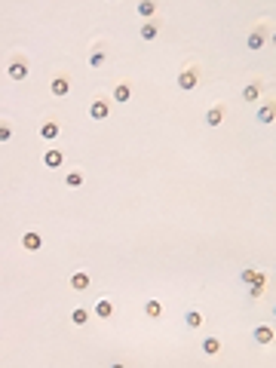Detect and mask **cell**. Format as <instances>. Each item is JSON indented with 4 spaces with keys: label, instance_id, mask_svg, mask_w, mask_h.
<instances>
[{
    "label": "cell",
    "instance_id": "obj_1",
    "mask_svg": "<svg viewBox=\"0 0 276 368\" xmlns=\"http://www.w3.org/2000/svg\"><path fill=\"white\" fill-rule=\"evenodd\" d=\"M197 83H200V71H197V64H187V68L178 74V89H181V92H194Z\"/></svg>",
    "mask_w": 276,
    "mask_h": 368
},
{
    "label": "cell",
    "instance_id": "obj_2",
    "mask_svg": "<svg viewBox=\"0 0 276 368\" xmlns=\"http://www.w3.org/2000/svg\"><path fill=\"white\" fill-rule=\"evenodd\" d=\"M89 117L98 120V123H104V120L111 117V101H108V98H92V104H89Z\"/></svg>",
    "mask_w": 276,
    "mask_h": 368
},
{
    "label": "cell",
    "instance_id": "obj_3",
    "mask_svg": "<svg viewBox=\"0 0 276 368\" xmlns=\"http://www.w3.org/2000/svg\"><path fill=\"white\" fill-rule=\"evenodd\" d=\"M264 40H267V21H258L255 28H252V34H249V49H261L264 46Z\"/></svg>",
    "mask_w": 276,
    "mask_h": 368
},
{
    "label": "cell",
    "instance_id": "obj_4",
    "mask_svg": "<svg viewBox=\"0 0 276 368\" xmlns=\"http://www.w3.org/2000/svg\"><path fill=\"white\" fill-rule=\"evenodd\" d=\"M6 74H9V80H25V77H28V61H25L22 55H15V58L9 61Z\"/></svg>",
    "mask_w": 276,
    "mask_h": 368
},
{
    "label": "cell",
    "instance_id": "obj_5",
    "mask_svg": "<svg viewBox=\"0 0 276 368\" xmlns=\"http://www.w3.org/2000/svg\"><path fill=\"white\" fill-rule=\"evenodd\" d=\"M138 37L147 40V43L157 40V37H160V21H157V18H144V25L138 28Z\"/></svg>",
    "mask_w": 276,
    "mask_h": 368
},
{
    "label": "cell",
    "instance_id": "obj_6",
    "mask_svg": "<svg viewBox=\"0 0 276 368\" xmlns=\"http://www.w3.org/2000/svg\"><path fill=\"white\" fill-rule=\"evenodd\" d=\"M68 89H71V80H68L65 74H55V77H52V83H49V92H52L55 98H65V95H68Z\"/></svg>",
    "mask_w": 276,
    "mask_h": 368
},
{
    "label": "cell",
    "instance_id": "obj_7",
    "mask_svg": "<svg viewBox=\"0 0 276 368\" xmlns=\"http://www.w3.org/2000/svg\"><path fill=\"white\" fill-rule=\"evenodd\" d=\"M261 89H264V80H252V83H246L243 86V101H258L261 98Z\"/></svg>",
    "mask_w": 276,
    "mask_h": 368
},
{
    "label": "cell",
    "instance_id": "obj_8",
    "mask_svg": "<svg viewBox=\"0 0 276 368\" xmlns=\"http://www.w3.org/2000/svg\"><path fill=\"white\" fill-rule=\"evenodd\" d=\"M89 283H92V276H89L86 270H77V273L71 276V289H74V292H86Z\"/></svg>",
    "mask_w": 276,
    "mask_h": 368
},
{
    "label": "cell",
    "instance_id": "obj_9",
    "mask_svg": "<svg viewBox=\"0 0 276 368\" xmlns=\"http://www.w3.org/2000/svg\"><path fill=\"white\" fill-rule=\"evenodd\" d=\"M273 120H276V98H270V101L261 104V111H258V123H273Z\"/></svg>",
    "mask_w": 276,
    "mask_h": 368
},
{
    "label": "cell",
    "instance_id": "obj_10",
    "mask_svg": "<svg viewBox=\"0 0 276 368\" xmlns=\"http://www.w3.org/2000/svg\"><path fill=\"white\" fill-rule=\"evenodd\" d=\"M58 132H61V126H58L55 120H46V123L40 126V138H43V141H52V138H58Z\"/></svg>",
    "mask_w": 276,
    "mask_h": 368
},
{
    "label": "cell",
    "instance_id": "obj_11",
    "mask_svg": "<svg viewBox=\"0 0 276 368\" xmlns=\"http://www.w3.org/2000/svg\"><path fill=\"white\" fill-rule=\"evenodd\" d=\"M43 246V240H40V233L37 230H28L25 236H22V249H28V252H37Z\"/></svg>",
    "mask_w": 276,
    "mask_h": 368
},
{
    "label": "cell",
    "instance_id": "obj_12",
    "mask_svg": "<svg viewBox=\"0 0 276 368\" xmlns=\"http://www.w3.org/2000/svg\"><path fill=\"white\" fill-rule=\"evenodd\" d=\"M221 123H224V104H215V107L206 114V126L215 129V126H221Z\"/></svg>",
    "mask_w": 276,
    "mask_h": 368
},
{
    "label": "cell",
    "instance_id": "obj_13",
    "mask_svg": "<svg viewBox=\"0 0 276 368\" xmlns=\"http://www.w3.org/2000/svg\"><path fill=\"white\" fill-rule=\"evenodd\" d=\"M111 98H114V101H120V104H123V101H129V98H132V86H129V83H117Z\"/></svg>",
    "mask_w": 276,
    "mask_h": 368
},
{
    "label": "cell",
    "instance_id": "obj_14",
    "mask_svg": "<svg viewBox=\"0 0 276 368\" xmlns=\"http://www.w3.org/2000/svg\"><path fill=\"white\" fill-rule=\"evenodd\" d=\"M43 163H46L49 169H58V166L65 163V154H61L58 147H52V150H46V157H43Z\"/></svg>",
    "mask_w": 276,
    "mask_h": 368
},
{
    "label": "cell",
    "instance_id": "obj_15",
    "mask_svg": "<svg viewBox=\"0 0 276 368\" xmlns=\"http://www.w3.org/2000/svg\"><path fill=\"white\" fill-rule=\"evenodd\" d=\"M243 283H249V286H264V273L255 270V267H249V270H243Z\"/></svg>",
    "mask_w": 276,
    "mask_h": 368
},
{
    "label": "cell",
    "instance_id": "obj_16",
    "mask_svg": "<svg viewBox=\"0 0 276 368\" xmlns=\"http://www.w3.org/2000/svg\"><path fill=\"white\" fill-rule=\"evenodd\" d=\"M255 341L258 344H273V329L270 326H258L255 329Z\"/></svg>",
    "mask_w": 276,
    "mask_h": 368
},
{
    "label": "cell",
    "instance_id": "obj_17",
    "mask_svg": "<svg viewBox=\"0 0 276 368\" xmlns=\"http://www.w3.org/2000/svg\"><path fill=\"white\" fill-rule=\"evenodd\" d=\"M157 12V0H138V15L141 18H154Z\"/></svg>",
    "mask_w": 276,
    "mask_h": 368
},
{
    "label": "cell",
    "instance_id": "obj_18",
    "mask_svg": "<svg viewBox=\"0 0 276 368\" xmlns=\"http://www.w3.org/2000/svg\"><path fill=\"white\" fill-rule=\"evenodd\" d=\"M104 58H108L104 46H95V49H92V55H89V68H101V64H104Z\"/></svg>",
    "mask_w": 276,
    "mask_h": 368
},
{
    "label": "cell",
    "instance_id": "obj_19",
    "mask_svg": "<svg viewBox=\"0 0 276 368\" xmlns=\"http://www.w3.org/2000/svg\"><path fill=\"white\" fill-rule=\"evenodd\" d=\"M144 316L160 319V316H163V304H160V301H147V304H144Z\"/></svg>",
    "mask_w": 276,
    "mask_h": 368
},
{
    "label": "cell",
    "instance_id": "obj_20",
    "mask_svg": "<svg viewBox=\"0 0 276 368\" xmlns=\"http://www.w3.org/2000/svg\"><path fill=\"white\" fill-rule=\"evenodd\" d=\"M95 313H98L101 319H111V316H114V304H111V301H98V304H95Z\"/></svg>",
    "mask_w": 276,
    "mask_h": 368
},
{
    "label": "cell",
    "instance_id": "obj_21",
    "mask_svg": "<svg viewBox=\"0 0 276 368\" xmlns=\"http://www.w3.org/2000/svg\"><path fill=\"white\" fill-rule=\"evenodd\" d=\"M184 322H187V329H200V326H203V313H200V310H187Z\"/></svg>",
    "mask_w": 276,
    "mask_h": 368
},
{
    "label": "cell",
    "instance_id": "obj_22",
    "mask_svg": "<svg viewBox=\"0 0 276 368\" xmlns=\"http://www.w3.org/2000/svg\"><path fill=\"white\" fill-rule=\"evenodd\" d=\"M65 184H68V187H80V184H83V172H80V169H77V172H68V175H65Z\"/></svg>",
    "mask_w": 276,
    "mask_h": 368
},
{
    "label": "cell",
    "instance_id": "obj_23",
    "mask_svg": "<svg viewBox=\"0 0 276 368\" xmlns=\"http://www.w3.org/2000/svg\"><path fill=\"white\" fill-rule=\"evenodd\" d=\"M71 322H74V326H86V322H89V313H86L83 307H77V310L71 313Z\"/></svg>",
    "mask_w": 276,
    "mask_h": 368
},
{
    "label": "cell",
    "instance_id": "obj_24",
    "mask_svg": "<svg viewBox=\"0 0 276 368\" xmlns=\"http://www.w3.org/2000/svg\"><path fill=\"white\" fill-rule=\"evenodd\" d=\"M203 350H206L209 356H215V353L221 350V341H218V338H206V341H203Z\"/></svg>",
    "mask_w": 276,
    "mask_h": 368
},
{
    "label": "cell",
    "instance_id": "obj_25",
    "mask_svg": "<svg viewBox=\"0 0 276 368\" xmlns=\"http://www.w3.org/2000/svg\"><path fill=\"white\" fill-rule=\"evenodd\" d=\"M9 138H12V129L3 123V126H0V141H9Z\"/></svg>",
    "mask_w": 276,
    "mask_h": 368
},
{
    "label": "cell",
    "instance_id": "obj_26",
    "mask_svg": "<svg viewBox=\"0 0 276 368\" xmlns=\"http://www.w3.org/2000/svg\"><path fill=\"white\" fill-rule=\"evenodd\" d=\"M270 43H273V46H276V31H273V37H270Z\"/></svg>",
    "mask_w": 276,
    "mask_h": 368
},
{
    "label": "cell",
    "instance_id": "obj_27",
    "mask_svg": "<svg viewBox=\"0 0 276 368\" xmlns=\"http://www.w3.org/2000/svg\"><path fill=\"white\" fill-rule=\"evenodd\" d=\"M273 316H276V307H273Z\"/></svg>",
    "mask_w": 276,
    "mask_h": 368
},
{
    "label": "cell",
    "instance_id": "obj_28",
    "mask_svg": "<svg viewBox=\"0 0 276 368\" xmlns=\"http://www.w3.org/2000/svg\"><path fill=\"white\" fill-rule=\"evenodd\" d=\"M111 3H114V0H111Z\"/></svg>",
    "mask_w": 276,
    "mask_h": 368
}]
</instances>
